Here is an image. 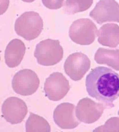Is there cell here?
<instances>
[{"mask_svg":"<svg viewBox=\"0 0 119 132\" xmlns=\"http://www.w3.org/2000/svg\"><path fill=\"white\" fill-rule=\"evenodd\" d=\"M9 0H1V14L6 12L9 6Z\"/></svg>","mask_w":119,"mask_h":132,"instance_id":"19","label":"cell"},{"mask_svg":"<svg viewBox=\"0 0 119 132\" xmlns=\"http://www.w3.org/2000/svg\"><path fill=\"white\" fill-rule=\"evenodd\" d=\"M94 132L119 131V118L112 117L108 120L104 125L99 126L93 130Z\"/></svg>","mask_w":119,"mask_h":132,"instance_id":"17","label":"cell"},{"mask_svg":"<svg viewBox=\"0 0 119 132\" xmlns=\"http://www.w3.org/2000/svg\"><path fill=\"white\" fill-rule=\"evenodd\" d=\"M64 71L74 81L80 80L90 67V61L88 57L81 53L72 54L66 59Z\"/></svg>","mask_w":119,"mask_h":132,"instance_id":"8","label":"cell"},{"mask_svg":"<svg viewBox=\"0 0 119 132\" xmlns=\"http://www.w3.org/2000/svg\"><path fill=\"white\" fill-rule=\"evenodd\" d=\"M15 29L19 36L27 40H33L39 36L43 31V19L36 12H25L17 19Z\"/></svg>","mask_w":119,"mask_h":132,"instance_id":"2","label":"cell"},{"mask_svg":"<svg viewBox=\"0 0 119 132\" xmlns=\"http://www.w3.org/2000/svg\"><path fill=\"white\" fill-rule=\"evenodd\" d=\"M93 0H66L64 5V10L68 14L82 12L89 9Z\"/></svg>","mask_w":119,"mask_h":132,"instance_id":"16","label":"cell"},{"mask_svg":"<svg viewBox=\"0 0 119 132\" xmlns=\"http://www.w3.org/2000/svg\"><path fill=\"white\" fill-rule=\"evenodd\" d=\"M25 51V46L21 40L18 39L12 40L5 50V63L10 68L18 66L24 58Z\"/></svg>","mask_w":119,"mask_h":132,"instance_id":"12","label":"cell"},{"mask_svg":"<svg viewBox=\"0 0 119 132\" xmlns=\"http://www.w3.org/2000/svg\"><path fill=\"white\" fill-rule=\"evenodd\" d=\"M97 36L101 45L115 48L119 45V26L115 23L104 24L98 31Z\"/></svg>","mask_w":119,"mask_h":132,"instance_id":"13","label":"cell"},{"mask_svg":"<svg viewBox=\"0 0 119 132\" xmlns=\"http://www.w3.org/2000/svg\"><path fill=\"white\" fill-rule=\"evenodd\" d=\"M26 132H49L51 131L48 121L43 117L30 113L26 122Z\"/></svg>","mask_w":119,"mask_h":132,"instance_id":"15","label":"cell"},{"mask_svg":"<svg viewBox=\"0 0 119 132\" xmlns=\"http://www.w3.org/2000/svg\"><path fill=\"white\" fill-rule=\"evenodd\" d=\"M87 92L90 97L109 108L119 97V75L110 68L97 67L87 75L85 80Z\"/></svg>","mask_w":119,"mask_h":132,"instance_id":"1","label":"cell"},{"mask_svg":"<svg viewBox=\"0 0 119 132\" xmlns=\"http://www.w3.org/2000/svg\"><path fill=\"white\" fill-rule=\"evenodd\" d=\"M118 114L119 115V111H118Z\"/></svg>","mask_w":119,"mask_h":132,"instance_id":"21","label":"cell"},{"mask_svg":"<svg viewBox=\"0 0 119 132\" xmlns=\"http://www.w3.org/2000/svg\"><path fill=\"white\" fill-rule=\"evenodd\" d=\"M89 16L100 24L107 22H119V4L115 0H100Z\"/></svg>","mask_w":119,"mask_h":132,"instance_id":"7","label":"cell"},{"mask_svg":"<svg viewBox=\"0 0 119 132\" xmlns=\"http://www.w3.org/2000/svg\"><path fill=\"white\" fill-rule=\"evenodd\" d=\"M95 60L100 64H106L119 71V50L99 48L95 55Z\"/></svg>","mask_w":119,"mask_h":132,"instance_id":"14","label":"cell"},{"mask_svg":"<svg viewBox=\"0 0 119 132\" xmlns=\"http://www.w3.org/2000/svg\"><path fill=\"white\" fill-rule=\"evenodd\" d=\"M98 30L93 22L88 18L74 21L69 28L71 40L80 45H89L95 41Z\"/></svg>","mask_w":119,"mask_h":132,"instance_id":"4","label":"cell"},{"mask_svg":"<svg viewBox=\"0 0 119 132\" xmlns=\"http://www.w3.org/2000/svg\"><path fill=\"white\" fill-rule=\"evenodd\" d=\"M74 108L73 104L69 103H63L58 105L53 112V119L57 125L63 129L76 128L80 122L74 115Z\"/></svg>","mask_w":119,"mask_h":132,"instance_id":"11","label":"cell"},{"mask_svg":"<svg viewBox=\"0 0 119 132\" xmlns=\"http://www.w3.org/2000/svg\"><path fill=\"white\" fill-rule=\"evenodd\" d=\"M45 96L52 101H59L65 97L70 89L69 81L60 72H53L44 84Z\"/></svg>","mask_w":119,"mask_h":132,"instance_id":"6","label":"cell"},{"mask_svg":"<svg viewBox=\"0 0 119 132\" xmlns=\"http://www.w3.org/2000/svg\"><path fill=\"white\" fill-rule=\"evenodd\" d=\"M22 1L25 2H32L33 1H34L35 0H22Z\"/></svg>","mask_w":119,"mask_h":132,"instance_id":"20","label":"cell"},{"mask_svg":"<svg viewBox=\"0 0 119 132\" xmlns=\"http://www.w3.org/2000/svg\"><path fill=\"white\" fill-rule=\"evenodd\" d=\"M64 0H42L43 4L49 9L56 10L61 7Z\"/></svg>","mask_w":119,"mask_h":132,"instance_id":"18","label":"cell"},{"mask_svg":"<svg viewBox=\"0 0 119 132\" xmlns=\"http://www.w3.org/2000/svg\"><path fill=\"white\" fill-rule=\"evenodd\" d=\"M27 113L25 103L16 97L8 98L2 106V113L4 119L12 124H17L23 121Z\"/></svg>","mask_w":119,"mask_h":132,"instance_id":"10","label":"cell"},{"mask_svg":"<svg viewBox=\"0 0 119 132\" xmlns=\"http://www.w3.org/2000/svg\"><path fill=\"white\" fill-rule=\"evenodd\" d=\"M105 105L103 103H96L89 98L80 100L76 109L77 119L85 123H94L103 114Z\"/></svg>","mask_w":119,"mask_h":132,"instance_id":"9","label":"cell"},{"mask_svg":"<svg viewBox=\"0 0 119 132\" xmlns=\"http://www.w3.org/2000/svg\"><path fill=\"white\" fill-rule=\"evenodd\" d=\"M12 88L16 93L22 96L34 93L40 85V80L34 71L24 69L16 73L12 80Z\"/></svg>","mask_w":119,"mask_h":132,"instance_id":"5","label":"cell"},{"mask_svg":"<svg viewBox=\"0 0 119 132\" xmlns=\"http://www.w3.org/2000/svg\"><path fill=\"white\" fill-rule=\"evenodd\" d=\"M34 55L39 64L54 65L62 60L63 48L59 40L48 39L37 44Z\"/></svg>","mask_w":119,"mask_h":132,"instance_id":"3","label":"cell"}]
</instances>
